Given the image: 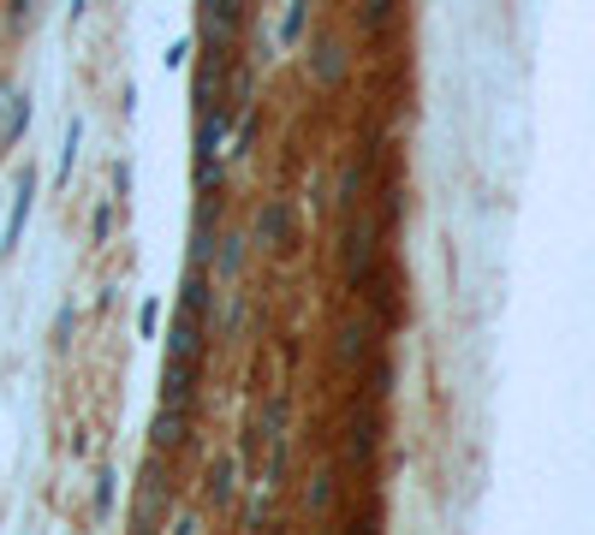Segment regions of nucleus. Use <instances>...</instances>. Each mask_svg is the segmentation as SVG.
<instances>
[{
  "instance_id": "obj_7",
  "label": "nucleus",
  "mask_w": 595,
  "mask_h": 535,
  "mask_svg": "<svg viewBox=\"0 0 595 535\" xmlns=\"http://www.w3.org/2000/svg\"><path fill=\"white\" fill-rule=\"evenodd\" d=\"M239 244L244 238H232V233L221 238V250H214V268H221V274H239Z\"/></svg>"
},
{
  "instance_id": "obj_8",
  "label": "nucleus",
  "mask_w": 595,
  "mask_h": 535,
  "mask_svg": "<svg viewBox=\"0 0 595 535\" xmlns=\"http://www.w3.org/2000/svg\"><path fill=\"white\" fill-rule=\"evenodd\" d=\"M24 214H31V185L19 191V202H12V221H7V244L19 238V226H24Z\"/></svg>"
},
{
  "instance_id": "obj_4",
  "label": "nucleus",
  "mask_w": 595,
  "mask_h": 535,
  "mask_svg": "<svg viewBox=\"0 0 595 535\" xmlns=\"http://www.w3.org/2000/svg\"><path fill=\"white\" fill-rule=\"evenodd\" d=\"M209 500H214V505H232V500H239V458H221V465H214Z\"/></svg>"
},
{
  "instance_id": "obj_1",
  "label": "nucleus",
  "mask_w": 595,
  "mask_h": 535,
  "mask_svg": "<svg viewBox=\"0 0 595 535\" xmlns=\"http://www.w3.org/2000/svg\"><path fill=\"white\" fill-rule=\"evenodd\" d=\"M251 238L263 244V250H293L298 244V214H293V197H268L263 209H256V226H251Z\"/></svg>"
},
{
  "instance_id": "obj_2",
  "label": "nucleus",
  "mask_w": 595,
  "mask_h": 535,
  "mask_svg": "<svg viewBox=\"0 0 595 535\" xmlns=\"http://www.w3.org/2000/svg\"><path fill=\"white\" fill-rule=\"evenodd\" d=\"M310 78L328 83V90H340V83H345V48H340L328 31L310 36Z\"/></svg>"
},
{
  "instance_id": "obj_3",
  "label": "nucleus",
  "mask_w": 595,
  "mask_h": 535,
  "mask_svg": "<svg viewBox=\"0 0 595 535\" xmlns=\"http://www.w3.org/2000/svg\"><path fill=\"white\" fill-rule=\"evenodd\" d=\"M239 24H244V7H239V0H209V31L214 36H239Z\"/></svg>"
},
{
  "instance_id": "obj_11",
  "label": "nucleus",
  "mask_w": 595,
  "mask_h": 535,
  "mask_svg": "<svg viewBox=\"0 0 595 535\" xmlns=\"http://www.w3.org/2000/svg\"><path fill=\"white\" fill-rule=\"evenodd\" d=\"M185 60H191V42H173V48H167V71H179Z\"/></svg>"
},
{
  "instance_id": "obj_5",
  "label": "nucleus",
  "mask_w": 595,
  "mask_h": 535,
  "mask_svg": "<svg viewBox=\"0 0 595 535\" xmlns=\"http://www.w3.org/2000/svg\"><path fill=\"white\" fill-rule=\"evenodd\" d=\"M304 19H310V0H293V7H286V24H280V42H286V48L304 36Z\"/></svg>"
},
{
  "instance_id": "obj_10",
  "label": "nucleus",
  "mask_w": 595,
  "mask_h": 535,
  "mask_svg": "<svg viewBox=\"0 0 595 535\" xmlns=\"http://www.w3.org/2000/svg\"><path fill=\"white\" fill-rule=\"evenodd\" d=\"M108 226H113V202H101V209H96V226H90V238H96V244H108Z\"/></svg>"
},
{
  "instance_id": "obj_9",
  "label": "nucleus",
  "mask_w": 595,
  "mask_h": 535,
  "mask_svg": "<svg viewBox=\"0 0 595 535\" xmlns=\"http://www.w3.org/2000/svg\"><path fill=\"white\" fill-rule=\"evenodd\" d=\"M387 12H394V0H364V31H382Z\"/></svg>"
},
{
  "instance_id": "obj_6",
  "label": "nucleus",
  "mask_w": 595,
  "mask_h": 535,
  "mask_svg": "<svg viewBox=\"0 0 595 535\" xmlns=\"http://www.w3.org/2000/svg\"><path fill=\"white\" fill-rule=\"evenodd\" d=\"M71 161H78V120L66 125V143H60V172H54V179H60V185L71 179Z\"/></svg>"
}]
</instances>
